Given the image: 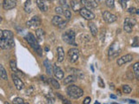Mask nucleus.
Returning <instances> with one entry per match:
<instances>
[{"label": "nucleus", "instance_id": "obj_42", "mask_svg": "<svg viewBox=\"0 0 139 104\" xmlns=\"http://www.w3.org/2000/svg\"><path fill=\"white\" fill-rule=\"evenodd\" d=\"M110 97L111 98V99H117V96H116V95H110Z\"/></svg>", "mask_w": 139, "mask_h": 104}, {"label": "nucleus", "instance_id": "obj_16", "mask_svg": "<svg viewBox=\"0 0 139 104\" xmlns=\"http://www.w3.org/2000/svg\"><path fill=\"white\" fill-rule=\"evenodd\" d=\"M36 3L41 12H45L48 10V5L46 4V2H45V0H37Z\"/></svg>", "mask_w": 139, "mask_h": 104}, {"label": "nucleus", "instance_id": "obj_12", "mask_svg": "<svg viewBox=\"0 0 139 104\" xmlns=\"http://www.w3.org/2000/svg\"><path fill=\"white\" fill-rule=\"evenodd\" d=\"M103 18H104V20L107 22L108 24L114 23V22L117 21V16L114 15V14H112L111 12H107V10L103 12Z\"/></svg>", "mask_w": 139, "mask_h": 104}, {"label": "nucleus", "instance_id": "obj_1", "mask_svg": "<svg viewBox=\"0 0 139 104\" xmlns=\"http://www.w3.org/2000/svg\"><path fill=\"white\" fill-rule=\"evenodd\" d=\"M25 39L28 42V43L30 44V46L32 48V49L35 50V52L38 54L39 57H43V50H42V48L39 45V42L38 41V39L35 38L33 34L32 33H28L25 36Z\"/></svg>", "mask_w": 139, "mask_h": 104}, {"label": "nucleus", "instance_id": "obj_22", "mask_svg": "<svg viewBox=\"0 0 139 104\" xmlns=\"http://www.w3.org/2000/svg\"><path fill=\"white\" fill-rule=\"evenodd\" d=\"M88 26H89L90 30V32H91V34L93 36H96L97 35V28H96V24L94 23H92V22H89V24H88Z\"/></svg>", "mask_w": 139, "mask_h": 104}, {"label": "nucleus", "instance_id": "obj_8", "mask_svg": "<svg viewBox=\"0 0 139 104\" xmlns=\"http://www.w3.org/2000/svg\"><path fill=\"white\" fill-rule=\"evenodd\" d=\"M136 24V20L134 18H127L124 20V24H123V30L124 31L127 33H131L132 32V28Z\"/></svg>", "mask_w": 139, "mask_h": 104}, {"label": "nucleus", "instance_id": "obj_3", "mask_svg": "<svg viewBox=\"0 0 139 104\" xmlns=\"http://www.w3.org/2000/svg\"><path fill=\"white\" fill-rule=\"evenodd\" d=\"M62 38H63V40L66 43L70 44V45H73V46H76V43L75 41L76 40V34L72 30L64 31L63 33V35H62Z\"/></svg>", "mask_w": 139, "mask_h": 104}, {"label": "nucleus", "instance_id": "obj_21", "mask_svg": "<svg viewBox=\"0 0 139 104\" xmlns=\"http://www.w3.org/2000/svg\"><path fill=\"white\" fill-rule=\"evenodd\" d=\"M44 64L45 66V69H46L47 74L49 75H52L53 74V69H52V64H50V63L47 60V59H45L44 62Z\"/></svg>", "mask_w": 139, "mask_h": 104}, {"label": "nucleus", "instance_id": "obj_5", "mask_svg": "<svg viewBox=\"0 0 139 104\" xmlns=\"http://www.w3.org/2000/svg\"><path fill=\"white\" fill-rule=\"evenodd\" d=\"M68 60H69L70 63H75L78 62V58H79V50L76 49V48H71L68 50Z\"/></svg>", "mask_w": 139, "mask_h": 104}, {"label": "nucleus", "instance_id": "obj_47", "mask_svg": "<svg viewBox=\"0 0 139 104\" xmlns=\"http://www.w3.org/2000/svg\"><path fill=\"white\" fill-rule=\"evenodd\" d=\"M4 104H11V103H9V102H4Z\"/></svg>", "mask_w": 139, "mask_h": 104}, {"label": "nucleus", "instance_id": "obj_29", "mask_svg": "<svg viewBox=\"0 0 139 104\" xmlns=\"http://www.w3.org/2000/svg\"><path fill=\"white\" fill-rule=\"evenodd\" d=\"M24 10H25V12H28V13H30V12H32L30 0H26V2H25V4H24Z\"/></svg>", "mask_w": 139, "mask_h": 104}, {"label": "nucleus", "instance_id": "obj_15", "mask_svg": "<svg viewBox=\"0 0 139 104\" xmlns=\"http://www.w3.org/2000/svg\"><path fill=\"white\" fill-rule=\"evenodd\" d=\"M53 74L56 79H58V80L64 79V72L63 71V69L61 68H59V67L56 65H54L53 67Z\"/></svg>", "mask_w": 139, "mask_h": 104}, {"label": "nucleus", "instance_id": "obj_11", "mask_svg": "<svg viewBox=\"0 0 139 104\" xmlns=\"http://www.w3.org/2000/svg\"><path fill=\"white\" fill-rule=\"evenodd\" d=\"M11 79H12L14 85H15L16 89H18V90H22V89L24 88V83H23V81L17 75V74H15V73L11 74Z\"/></svg>", "mask_w": 139, "mask_h": 104}, {"label": "nucleus", "instance_id": "obj_2", "mask_svg": "<svg viewBox=\"0 0 139 104\" xmlns=\"http://www.w3.org/2000/svg\"><path fill=\"white\" fill-rule=\"evenodd\" d=\"M66 93L72 99H78L84 95V90L76 85H69L66 89Z\"/></svg>", "mask_w": 139, "mask_h": 104}, {"label": "nucleus", "instance_id": "obj_49", "mask_svg": "<svg viewBox=\"0 0 139 104\" xmlns=\"http://www.w3.org/2000/svg\"><path fill=\"white\" fill-rule=\"evenodd\" d=\"M48 1H52V0H48Z\"/></svg>", "mask_w": 139, "mask_h": 104}, {"label": "nucleus", "instance_id": "obj_9", "mask_svg": "<svg viewBox=\"0 0 139 104\" xmlns=\"http://www.w3.org/2000/svg\"><path fill=\"white\" fill-rule=\"evenodd\" d=\"M41 22H42L41 19L38 16H34L27 22L26 24L29 28H32V29H34V28H38L40 26Z\"/></svg>", "mask_w": 139, "mask_h": 104}, {"label": "nucleus", "instance_id": "obj_39", "mask_svg": "<svg viewBox=\"0 0 139 104\" xmlns=\"http://www.w3.org/2000/svg\"><path fill=\"white\" fill-rule=\"evenodd\" d=\"M136 10H137V9H135L134 7H130L128 9V12L130 14H136Z\"/></svg>", "mask_w": 139, "mask_h": 104}, {"label": "nucleus", "instance_id": "obj_37", "mask_svg": "<svg viewBox=\"0 0 139 104\" xmlns=\"http://www.w3.org/2000/svg\"><path fill=\"white\" fill-rule=\"evenodd\" d=\"M97 79H98V86L100 87V88H104V87H105V84H104L103 79H102V77L98 76Z\"/></svg>", "mask_w": 139, "mask_h": 104}, {"label": "nucleus", "instance_id": "obj_43", "mask_svg": "<svg viewBox=\"0 0 139 104\" xmlns=\"http://www.w3.org/2000/svg\"><path fill=\"white\" fill-rule=\"evenodd\" d=\"M129 102H130V103H131V104H132V103H133V104L136 103V101H134V100H130Z\"/></svg>", "mask_w": 139, "mask_h": 104}, {"label": "nucleus", "instance_id": "obj_44", "mask_svg": "<svg viewBox=\"0 0 139 104\" xmlns=\"http://www.w3.org/2000/svg\"><path fill=\"white\" fill-rule=\"evenodd\" d=\"M136 14H137V15H139V9H137V10H136Z\"/></svg>", "mask_w": 139, "mask_h": 104}, {"label": "nucleus", "instance_id": "obj_28", "mask_svg": "<svg viewBox=\"0 0 139 104\" xmlns=\"http://www.w3.org/2000/svg\"><path fill=\"white\" fill-rule=\"evenodd\" d=\"M81 4H83L84 8H86V9L90 10V9H92V5L90 4V3L89 0H81Z\"/></svg>", "mask_w": 139, "mask_h": 104}, {"label": "nucleus", "instance_id": "obj_17", "mask_svg": "<svg viewBox=\"0 0 139 104\" xmlns=\"http://www.w3.org/2000/svg\"><path fill=\"white\" fill-rule=\"evenodd\" d=\"M35 34H36V38L38 39V42H43L44 39V31L43 29H40V28H38V29L36 30L35 31Z\"/></svg>", "mask_w": 139, "mask_h": 104}, {"label": "nucleus", "instance_id": "obj_24", "mask_svg": "<svg viewBox=\"0 0 139 104\" xmlns=\"http://www.w3.org/2000/svg\"><path fill=\"white\" fill-rule=\"evenodd\" d=\"M133 73H134L135 77L139 81V62L135 63L133 65Z\"/></svg>", "mask_w": 139, "mask_h": 104}, {"label": "nucleus", "instance_id": "obj_26", "mask_svg": "<svg viewBox=\"0 0 139 104\" xmlns=\"http://www.w3.org/2000/svg\"><path fill=\"white\" fill-rule=\"evenodd\" d=\"M50 84L52 85V87L54 89H60V84L58 83V81H56L55 78H52V77H50Z\"/></svg>", "mask_w": 139, "mask_h": 104}, {"label": "nucleus", "instance_id": "obj_10", "mask_svg": "<svg viewBox=\"0 0 139 104\" xmlns=\"http://www.w3.org/2000/svg\"><path fill=\"white\" fill-rule=\"evenodd\" d=\"M79 13H80L82 18H84V19H86V20L90 21L95 18V14L92 12H90V10L86 9V8H82Z\"/></svg>", "mask_w": 139, "mask_h": 104}, {"label": "nucleus", "instance_id": "obj_36", "mask_svg": "<svg viewBox=\"0 0 139 104\" xmlns=\"http://www.w3.org/2000/svg\"><path fill=\"white\" fill-rule=\"evenodd\" d=\"M55 12L58 14V15H64V8H62V7H56Z\"/></svg>", "mask_w": 139, "mask_h": 104}, {"label": "nucleus", "instance_id": "obj_41", "mask_svg": "<svg viewBox=\"0 0 139 104\" xmlns=\"http://www.w3.org/2000/svg\"><path fill=\"white\" fill-rule=\"evenodd\" d=\"M59 3H60V4H62L63 6L68 8V4H66V0H59Z\"/></svg>", "mask_w": 139, "mask_h": 104}, {"label": "nucleus", "instance_id": "obj_48", "mask_svg": "<svg viewBox=\"0 0 139 104\" xmlns=\"http://www.w3.org/2000/svg\"><path fill=\"white\" fill-rule=\"evenodd\" d=\"M24 104H30V103H28V102H24Z\"/></svg>", "mask_w": 139, "mask_h": 104}, {"label": "nucleus", "instance_id": "obj_30", "mask_svg": "<svg viewBox=\"0 0 139 104\" xmlns=\"http://www.w3.org/2000/svg\"><path fill=\"white\" fill-rule=\"evenodd\" d=\"M105 4L108 8L113 9V8L115 7V0H106Z\"/></svg>", "mask_w": 139, "mask_h": 104}, {"label": "nucleus", "instance_id": "obj_33", "mask_svg": "<svg viewBox=\"0 0 139 104\" xmlns=\"http://www.w3.org/2000/svg\"><path fill=\"white\" fill-rule=\"evenodd\" d=\"M12 102H13V104H24V100H23L21 97L14 98L13 101H12Z\"/></svg>", "mask_w": 139, "mask_h": 104}, {"label": "nucleus", "instance_id": "obj_25", "mask_svg": "<svg viewBox=\"0 0 139 104\" xmlns=\"http://www.w3.org/2000/svg\"><path fill=\"white\" fill-rule=\"evenodd\" d=\"M10 67H11V69L12 70L15 74H17V73H20V71H19L18 69V67H17V63L15 60H11L10 62Z\"/></svg>", "mask_w": 139, "mask_h": 104}, {"label": "nucleus", "instance_id": "obj_35", "mask_svg": "<svg viewBox=\"0 0 139 104\" xmlns=\"http://www.w3.org/2000/svg\"><path fill=\"white\" fill-rule=\"evenodd\" d=\"M64 18H66V20H70V18H71V13L69 10H64Z\"/></svg>", "mask_w": 139, "mask_h": 104}, {"label": "nucleus", "instance_id": "obj_19", "mask_svg": "<svg viewBox=\"0 0 139 104\" xmlns=\"http://www.w3.org/2000/svg\"><path fill=\"white\" fill-rule=\"evenodd\" d=\"M56 52H58V63H62L64 60V50L62 47H58L56 49Z\"/></svg>", "mask_w": 139, "mask_h": 104}, {"label": "nucleus", "instance_id": "obj_31", "mask_svg": "<svg viewBox=\"0 0 139 104\" xmlns=\"http://www.w3.org/2000/svg\"><path fill=\"white\" fill-rule=\"evenodd\" d=\"M131 91H132V89L130 86H129V85H123V92L124 93V94H130Z\"/></svg>", "mask_w": 139, "mask_h": 104}, {"label": "nucleus", "instance_id": "obj_34", "mask_svg": "<svg viewBox=\"0 0 139 104\" xmlns=\"http://www.w3.org/2000/svg\"><path fill=\"white\" fill-rule=\"evenodd\" d=\"M132 47H139V36H135L131 43Z\"/></svg>", "mask_w": 139, "mask_h": 104}, {"label": "nucleus", "instance_id": "obj_20", "mask_svg": "<svg viewBox=\"0 0 139 104\" xmlns=\"http://www.w3.org/2000/svg\"><path fill=\"white\" fill-rule=\"evenodd\" d=\"M70 7L75 12H79L82 8L80 7V4H78L76 0H71L70 1Z\"/></svg>", "mask_w": 139, "mask_h": 104}, {"label": "nucleus", "instance_id": "obj_38", "mask_svg": "<svg viewBox=\"0 0 139 104\" xmlns=\"http://www.w3.org/2000/svg\"><path fill=\"white\" fill-rule=\"evenodd\" d=\"M89 1L90 3V4L92 5L93 8L97 7V0H89Z\"/></svg>", "mask_w": 139, "mask_h": 104}, {"label": "nucleus", "instance_id": "obj_4", "mask_svg": "<svg viewBox=\"0 0 139 104\" xmlns=\"http://www.w3.org/2000/svg\"><path fill=\"white\" fill-rule=\"evenodd\" d=\"M120 47H119V43L117 42H114L111 45L110 47V50H109V53H108V55H109V58L110 60H112V59H114L116 57H118V55L120 54Z\"/></svg>", "mask_w": 139, "mask_h": 104}, {"label": "nucleus", "instance_id": "obj_32", "mask_svg": "<svg viewBox=\"0 0 139 104\" xmlns=\"http://www.w3.org/2000/svg\"><path fill=\"white\" fill-rule=\"evenodd\" d=\"M130 0H118L119 4H121V7L123 8V10H125L127 8V4H128V2Z\"/></svg>", "mask_w": 139, "mask_h": 104}, {"label": "nucleus", "instance_id": "obj_40", "mask_svg": "<svg viewBox=\"0 0 139 104\" xmlns=\"http://www.w3.org/2000/svg\"><path fill=\"white\" fill-rule=\"evenodd\" d=\"M90 101H91V99H90V96H87V97L85 98V99L84 100L83 104H90Z\"/></svg>", "mask_w": 139, "mask_h": 104}, {"label": "nucleus", "instance_id": "obj_27", "mask_svg": "<svg viewBox=\"0 0 139 104\" xmlns=\"http://www.w3.org/2000/svg\"><path fill=\"white\" fill-rule=\"evenodd\" d=\"M56 96H58L59 99L61 100V102H63L64 104H71V102H70L69 99L65 98L64 95H62L60 93H56Z\"/></svg>", "mask_w": 139, "mask_h": 104}, {"label": "nucleus", "instance_id": "obj_14", "mask_svg": "<svg viewBox=\"0 0 139 104\" xmlns=\"http://www.w3.org/2000/svg\"><path fill=\"white\" fill-rule=\"evenodd\" d=\"M18 1L17 0H4L3 1V8L5 10H9L17 6Z\"/></svg>", "mask_w": 139, "mask_h": 104}, {"label": "nucleus", "instance_id": "obj_45", "mask_svg": "<svg viewBox=\"0 0 139 104\" xmlns=\"http://www.w3.org/2000/svg\"><path fill=\"white\" fill-rule=\"evenodd\" d=\"M117 95H122V94H121V91L119 90V89L117 90Z\"/></svg>", "mask_w": 139, "mask_h": 104}, {"label": "nucleus", "instance_id": "obj_6", "mask_svg": "<svg viewBox=\"0 0 139 104\" xmlns=\"http://www.w3.org/2000/svg\"><path fill=\"white\" fill-rule=\"evenodd\" d=\"M15 46L14 38L12 39H5L4 37H0V47L2 50H10Z\"/></svg>", "mask_w": 139, "mask_h": 104}, {"label": "nucleus", "instance_id": "obj_7", "mask_svg": "<svg viewBox=\"0 0 139 104\" xmlns=\"http://www.w3.org/2000/svg\"><path fill=\"white\" fill-rule=\"evenodd\" d=\"M52 23L54 26L58 27L59 29H64L67 25V21L64 20L59 15H56L52 18Z\"/></svg>", "mask_w": 139, "mask_h": 104}, {"label": "nucleus", "instance_id": "obj_13", "mask_svg": "<svg viewBox=\"0 0 139 104\" xmlns=\"http://www.w3.org/2000/svg\"><path fill=\"white\" fill-rule=\"evenodd\" d=\"M132 60H133L132 55H130V54H126V55L123 56V57H119V58L117 59V63L118 66H123V64L128 63H130V62H131Z\"/></svg>", "mask_w": 139, "mask_h": 104}, {"label": "nucleus", "instance_id": "obj_18", "mask_svg": "<svg viewBox=\"0 0 139 104\" xmlns=\"http://www.w3.org/2000/svg\"><path fill=\"white\" fill-rule=\"evenodd\" d=\"M76 79H78V77H76V75H68L66 78H64V80L63 83H64V85H70L71 83H73L74 81H76Z\"/></svg>", "mask_w": 139, "mask_h": 104}, {"label": "nucleus", "instance_id": "obj_50", "mask_svg": "<svg viewBox=\"0 0 139 104\" xmlns=\"http://www.w3.org/2000/svg\"><path fill=\"white\" fill-rule=\"evenodd\" d=\"M98 1H102V0H98Z\"/></svg>", "mask_w": 139, "mask_h": 104}, {"label": "nucleus", "instance_id": "obj_46", "mask_svg": "<svg viewBox=\"0 0 139 104\" xmlns=\"http://www.w3.org/2000/svg\"><path fill=\"white\" fill-rule=\"evenodd\" d=\"M94 104H100V103H99V102H95V103H94Z\"/></svg>", "mask_w": 139, "mask_h": 104}, {"label": "nucleus", "instance_id": "obj_23", "mask_svg": "<svg viewBox=\"0 0 139 104\" xmlns=\"http://www.w3.org/2000/svg\"><path fill=\"white\" fill-rule=\"evenodd\" d=\"M0 77H1L2 79L4 80V81H7L8 80L7 72H6V70L4 69V66H3V65H0Z\"/></svg>", "mask_w": 139, "mask_h": 104}]
</instances>
